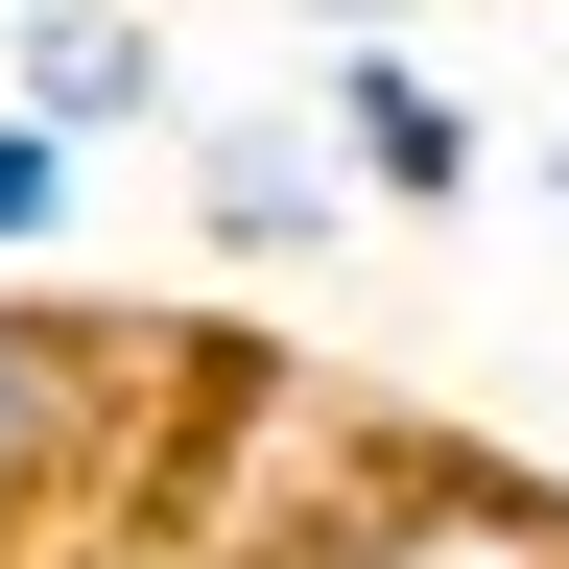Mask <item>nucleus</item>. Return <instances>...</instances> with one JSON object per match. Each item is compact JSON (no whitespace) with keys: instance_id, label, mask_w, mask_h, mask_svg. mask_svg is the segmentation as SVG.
<instances>
[{"instance_id":"4","label":"nucleus","mask_w":569,"mask_h":569,"mask_svg":"<svg viewBox=\"0 0 569 569\" xmlns=\"http://www.w3.org/2000/svg\"><path fill=\"white\" fill-rule=\"evenodd\" d=\"M190 238L238 261V284H261V261H332V238H356V167L309 142V96H284V119H261V96H238V119H190Z\"/></svg>"},{"instance_id":"1","label":"nucleus","mask_w":569,"mask_h":569,"mask_svg":"<svg viewBox=\"0 0 569 569\" xmlns=\"http://www.w3.org/2000/svg\"><path fill=\"white\" fill-rule=\"evenodd\" d=\"M142 380H167V309H71V284H0V569H96L142 498Z\"/></svg>"},{"instance_id":"2","label":"nucleus","mask_w":569,"mask_h":569,"mask_svg":"<svg viewBox=\"0 0 569 569\" xmlns=\"http://www.w3.org/2000/svg\"><path fill=\"white\" fill-rule=\"evenodd\" d=\"M309 569H569V475L403 427V451H380V498H356V522H332Z\"/></svg>"},{"instance_id":"6","label":"nucleus","mask_w":569,"mask_h":569,"mask_svg":"<svg viewBox=\"0 0 569 569\" xmlns=\"http://www.w3.org/2000/svg\"><path fill=\"white\" fill-rule=\"evenodd\" d=\"M71 238H96V167H71L48 119H0V284H24V261H71Z\"/></svg>"},{"instance_id":"3","label":"nucleus","mask_w":569,"mask_h":569,"mask_svg":"<svg viewBox=\"0 0 569 569\" xmlns=\"http://www.w3.org/2000/svg\"><path fill=\"white\" fill-rule=\"evenodd\" d=\"M309 142L356 167V213H475L498 190V119H475L451 48H332L309 71Z\"/></svg>"},{"instance_id":"5","label":"nucleus","mask_w":569,"mask_h":569,"mask_svg":"<svg viewBox=\"0 0 569 569\" xmlns=\"http://www.w3.org/2000/svg\"><path fill=\"white\" fill-rule=\"evenodd\" d=\"M0 119H48L71 167H96V142L190 119V71H167V24H142V0H24V48H0Z\"/></svg>"},{"instance_id":"7","label":"nucleus","mask_w":569,"mask_h":569,"mask_svg":"<svg viewBox=\"0 0 569 569\" xmlns=\"http://www.w3.org/2000/svg\"><path fill=\"white\" fill-rule=\"evenodd\" d=\"M546 213H569V119H546Z\"/></svg>"}]
</instances>
